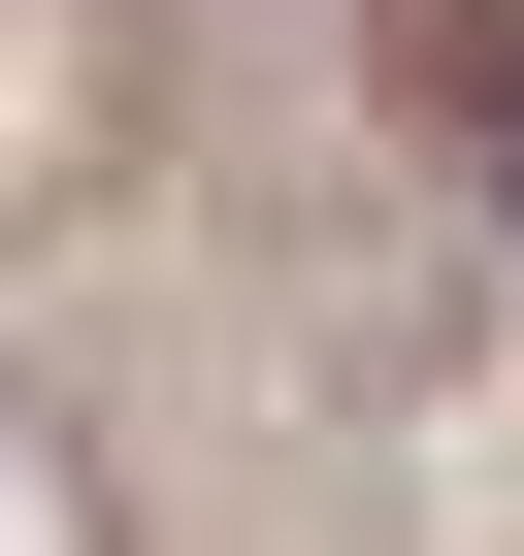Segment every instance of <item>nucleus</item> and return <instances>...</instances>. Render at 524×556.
<instances>
[{"label": "nucleus", "instance_id": "1", "mask_svg": "<svg viewBox=\"0 0 524 556\" xmlns=\"http://www.w3.org/2000/svg\"><path fill=\"white\" fill-rule=\"evenodd\" d=\"M491 164H524V66H491Z\"/></svg>", "mask_w": 524, "mask_h": 556}]
</instances>
